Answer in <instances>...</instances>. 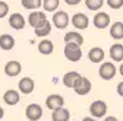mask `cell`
<instances>
[{"mask_svg": "<svg viewBox=\"0 0 123 121\" xmlns=\"http://www.w3.org/2000/svg\"><path fill=\"white\" fill-rule=\"evenodd\" d=\"M107 6L111 9H120L123 6V0H107Z\"/></svg>", "mask_w": 123, "mask_h": 121, "instance_id": "27", "label": "cell"}, {"mask_svg": "<svg viewBox=\"0 0 123 121\" xmlns=\"http://www.w3.org/2000/svg\"><path fill=\"white\" fill-rule=\"evenodd\" d=\"M19 99H21L19 92H16L15 89L6 90L5 95H3V101H5V104H7V105H16V104L19 102Z\"/></svg>", "mask_w": 123, "mask_h": 121, "instance_id": "15", "label": "cell"}, {"mask_svg": "<svg viewBox=\"0 0 123 121\" xmlns=\"http://www.w3.org/2000/svg\"><path fill=\"white\" fill-rule=\"evenodd\" d=\"M92 22H94V26L97 29H104L110 25V16L105 12H98L94 16V21Z\"/></svg>", "mask_w": 123, "mask_h": 121, "instance_id": "7", "label": "cell"}, {"mask_svg": "<svg viewBox=\"0 0 123 121\" xmlns=\"http://www.w3.org/2000/svg\"><path fill=\"white\" fill-rule=\"evenodd\" d=\"M65 57L69 60V61H79L82 58V50L79 45H76L73 42H66L65 45Z\"/></svg>", "mask_w": 123, "mask_h": 121, "instance_id": "1", "label": "cell"}, {"mask_svg": "<svg viewBox=\"0 0 123 121\" xmlns=\"http://www.w3.org/2000/svg\"><path fill=\"white\" fill-rule=\"evenodd\" d=\"M3 117H5V110H3L2 107H0V120H2Z\"/></svg>", "mask_w": 123, "mask_h": 121, "instance_id": "32", "label": "cell"}, {"mask_svg": "<svg viewBox=\"0 0 123 121\" xmlns=\"http://www.w3.org/2000/svg\"><path fill=\"white\" fill-rule=\"evenodd\" d=\"M119 70H120V74H122V76H123V63L120 64V69H119Z\"/></svg>", "mask_w": 123, "mask_h": 121, "instance_id": "34", "label": "cell"}, {"mask_svg": "<svg viewBox=\"0 0 123 121\" xmlns=\"http://www.w3.org/2000/svg\"><path fill=\"white\" fill-rule=\"evenodd\" d=\"M41 2L43 0H21V3H22V6L28 10H35V9H38L40 6H41Z\"/></svg>", "mask_w": 123, "mask_h": 121, "instance_id": "25", "label": "cell"}, {"mask_svg": "<svg viewBox=\"0 0 123 121\" xmlns=\"http://www.w3.org/2000/svg\"><path fill=\"white\" fill-rule=\"evenodd\" d=\"M9 25L13 29H24L25 28V19L21 13H13L12 16H9Z\"/></svg>", "mask_w": 123, "mask_h": 121, "instance_id": "13", "label": "cell"}, {"mask_svg": "<svg viewBox=\"0 0 123 121\" xmlns=\"http://www.w3.org/2000/svg\"><path fill=\"white\" fill-rule=\"evenodd\" d=\"M104 121H119L116 117H105V120Z\"/></svg>", "mask_w": 123, "mask_h": 121, "instance_id": "31", "label": "cell"}, {"mask_svg": "<svg viewBox=\"0 0 123 121\" xmlns=\"http://www.w3.org/2000/svg\"><path fill=\"white\" fill-rule=\"evenodd\" d=\"M110 35L113 39H122L123 38V22H114L111 25Z\"/></svg>", "mask_w": 123, "mask_h": 121, "instance_id": "21", "label": "cell"}, {"mask_svg": "<svg viewBox=\"0 0 123 121\" xmlns=\"http://www.w3.org/2000/svg\"><path fill=\"white\" fill-rule=\"evenodd\" d=\"M53 25L57 28V29H65L68 28L69 25V15L63 10H59L54 13V16H53Z\"/></svg>", "mask_w": 123, "mask_h": 121, "instance_id": "5", "label": "cell"}, {"mask_svg": "<svg viewBox=\"0 0 123 121\" xmlns=\"http://www.w3.org/2000/svg\"><path fill=\"white\" fill-rule=\"evenodd\" d=\"M110 57L113 61H123V45L122 44H113L110 47Z\"/></svg>", "mask_w": 123, "mask_h": 121, "instance_id": "18", "label": "cell"}, {"mask_svg": "<svg viewBox=\"0 0 123 121\" xmlns=\"http://www.w3.org/2000/svg\"><path fill=\"white\" fill-rule=\"evenodd\" d=\"M26 118L31 120V121H37L43 117V108H41V105L38 104H29L28 107H26Z\"/></svg>", "mask_w": 123, "mask_h": 121, "instance_id": "6", "label": "cell"}, {"mask_svg": "<svg viewBox=\"0 0 123 121\" xmlns=\"http://www.w3.org/2000/svg\"><path fill=\"white\" fill-rule=\"evenodd\" d=\"M53 50H54V47H53V42H51L50 39H43V41L38 44V51H40L41 54H44V55L51 54Z\"/></svg>", "mask_w": 123, "mask_h": 121, "instance_id": "22", "label": "cell"}, {"mask_svg": "<svg viewBox=\"0 0 123 121\" xmlns=\"http://www.w3.org/2000/svg\"><path fill=\"white\" fill-rule=\"evenodd\" d=\"M79 76H81V74H79L78 72H69V73H66L65 76H63V85H65L66 88H73L75 80L78 79Z\"/></svg>", "mask_w": 123, "mask_h": 121, "instance_id": "23", "label": "cell"}, {"mask_svg": "<svg viewBox=\"0 0 123 121\" xmlns=\"http://www.w3.org/2000/svg\"><path fill=\"white\" fill-rule=\"evenodd\" d=\"M47 18H45V13L44 12H40V10H34V12H31V15L28 16V23L35 28L38 23H41L43 21H45Z\"/></svg>", "mask_w": 123, "mask_h": 121, "instance_id": "14", "label": "cell"}, {"mask_svg": "<svg viewBox=\"0 0 123 121\" xmlns=\"http://www.w3.org/2000/svg\"><path fill=\"white\" fill-rule=\"evenodd\" d=\"M88 58H89V61H92V63H101L104 60V50L100 48V47L91 48L89 53H88Z\"/></svg>", "mask_w": 123, "mask_h": 121, "instance_id": "16", "label": "cell"}, {"mask_svg": "<svg viewBox=\"0 0 123 121\" xmlns=\"http://www.w3.org/2000/svg\"><path fill=\"white\" fill-rule=\"evenodd\" d=\"M65 42H73V44H76V45H79V47H81V45L84 44V37L79 32L72 31V32H68L65 35Z\"/></svg>", "mask_w": 123, "mask_h": 121, "instance_id": "20", "label": "cell"}, {"mask_svg": "<svg viewBox=\"0 0 123 121\" xmlns=\"http://www.w3.org/2000/svg\"><path fill=\"white\" fill-rule=\"evenodd\" d=\"M82 121H95V118H91V117H85Z\"/></svg>", "mask_w": 123, "mask_h": 121, "instance_id": "33", "label": "cell"}, {"mask_svg": "<svg viewBox=\"0 0 123 121\" xmlns=\"http://www.w3.org/2000/svg\"><path fill=\"white\" fill-rule=\"evenodd\" d=\"M73 89H75V92L78 94V95H86V94H89V90H91V82H89V79H86L84 76H79L78 79L75 80V83H73Z\"/></svg>", "mask_w": 123, "mask_h": 121, "instance_id": "2", "label": "cell"}, {"mask_svg": "<svg viewBox=\"0 0 123 121\" xmlns=\"http://www.w3.org/2000/svg\"><path fill=\"white\" fill-rule=\"evenodd\" d=\"M72 23H73L75 28H78V29H86L88 23H89V19L84 13H76V15L72 16Z\"/></svg>", "mask_w": 123, "mask_h": 121, "instance_id": "10", "label": "cell"}, {"mask_svg": "<svg viewBox=\"0 0 123 121\" xmlns=\"http://www.w3.org/2000/svg\"><path fill=\"white\" fill-rule=\"evenodd\" d=\"M51 117H53V121H69L70 112H69L66 108L60 107V108H57V110H53Z\"/></svg>", "mask_w": 123, "mask_h": 121, "instance_id": "19", "label": "cell"}, {"mask_svg": "<svg viewBox=\"0 0 123 121\" xmlns=\"http://www.w3.org/2000/svg\"><path fill=\"white\" fill-rule=\"evenodd\" d=\"M59 5H60L59 0H43L41 2V6L44 7L45 12H54L59 7Z\"/></svg>", "mask_w": 123, "mask_h": 121, "instance_id": "24", "label": "cell"}, {"mask_svg": "<svg viewBox=\"0 0 123 121\" xmlns=\"http://www.w3.org/2000/svg\"><path fill=\"white\" fill-rule=\"evenodd\" d=\"M45 105H47L49 110H57L60 107L65 105V98L60 96V95H49L47 99H45Z\"/></svg>", "mask_w": 123, "mask_h": 121, "instance_id": "8", "label": "cell"}, {"mask_svg": "<svg viewBox=\"0 0 123 121\" xmlns=\"http://www.w3.org/2000/svg\"><path fill=\"white\" fill-rule=\"evenodd\" d=\"M89 112L94 118H101L107 114V104L104 101H94L89 105Z\"/></svg>", "mask_w": 123, "mask_h": 121, "instance_id": "4", "label": "cell"}, {"mask_svg": "<svg viewBox=\"0 0 123 121\" xmlns=\"http://www.w3.org/2000/svg\"><path fill=\"white\" fill-rule=\"evenodd\" d=\"M15 47V38L9 34H3L0 35V48L5 51H10Z\"/></svg>", "mask_w": 123, "mask_h": 121, "instance_id": "17", "label": "cell"}, {"mask_svg": "<svg viewBox=\"0 0 123 121\" xmlns=\"http://www.w3.org/2000/svg\"><path fill=\"white\" fill-rule=\"evenodd\" d=\"M66 2V5H69V6H76V5H79L82 0H65Z\"/></svg>", "mask_w": 123, "mask_h": 121, "instance_id": "29", "label": "cell"}, {"mask_svg": "<svg viewBox=\"0 0 123 121\" xmlns=\"http://www.w3.org/2000/svg\"><path fill=\"white\" fill-rule=\"evenodd\" d=\"M34 32H35V35H37V37H40V38L47 37V35L51 32V23H50L47 19L43 21L41 23H38V25L34 28Z\"/></svg>", "mask_w": 123, "mask_h": 121, "instance_id": "11", "label": "cell"}, {"mask_svg": "<svg viewBox=\"0 0 123 121\" xmlns=\"http://www.w3.org/2000/svg\"><path fill=\"white\" fill-rule=\"evenodd\" d=\"M100 77L104 79V80H111L114 76H116V66L110 61H107V63H101L100 66Z\"/></svg>", "mask_w": 123, "mask_h": 121, "instance_id": "3", "label": "cell"}, {"mask_svg": "<svg viewBox=\"0 0 123 121\" xmlns=\"http://www.w3.org/2000/svg\"><path fill=\"white\" fill-rule=\"evenodd\" d=\"M21 70H22L21 63H19V61H15V60L6 63V66H5V73L7 74V76H10V77L18 76V74L21 73Z\"/></svg>", "mask_w": 123, "mask_h": 121, "instance_id": "12", "label": "cell"}, {"mask_svg": "<svg viewBox=\"0 0 123 121\" xmlns=\"http://www.w3.org/2000/svg\"><path fill=\"white\" fill-rule=\"evenodd\" d=\"M117 94L123 98V82H120V83L117 85Z\"/></svg>", "mask_w": 123, "mask_h": 121, "instance_id": "30", "label": "cell"}, {"mask_svg": "<svg viewBox=\"0 0 123 121\" xmlns=\"http://www.w3.org/2000/svg\"><path fill=\"white\" fill-rule=\"evenodd\" d=\"M18 88H19V92H22L25 95H29V94H32L35 85H34V80L31 77H22L18 83Z\"/></svg>", "mask_w": 123, "mask_h": 121, "instance_id": "9", "label": "cell"}, {"mask_svg": "<svg viewBox=\"0 0 123 121\" xmlns=\"http://www.w3.org/2000/svg\"><path fill=\"white\" fill-rule=\"evenodd\" d=\"M104 5V0H85V6L92 10V12H95V10H100Z\"/></svg>", "mask_w": 123, "mask_h": 121, "instance_id": "26", "label": "cell"}, {"mask_svg": "<svg viewBox=\"0 0 123 121\" xmlns=\"http://www.w3.org/2000/svg\"><path fill=\"white\" fill-rule=\"evenodd\" d=\"M7 13H9V5L0 0V18H5Z\"/></svg>", "mask_w": 123, "mask_h": 121, "instance_id": "28", "label": "cell"}]
</instances>
